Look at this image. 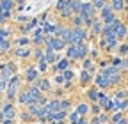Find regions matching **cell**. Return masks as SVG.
Masks as SVG:
<instances>
[{"instance_id": "obj_1", "label": "cell", "mask_w": 128, "mask_h": 124, "mask_svg": "<svg viewBox=\"0 0 128 124\" xmlns=\"http://www.w3.org/2000/svg\"><path fill=\"white\" fill-rule=\"evenodd\" d=\"M105 76H107V78L112 82V85H114V89H118V87H121V83L124 82V71H121L119 67H116V66H108V67H105L103 71H102Z\"/></svg>"}, {"instance_id": "obj_2", "label": "cell", "mask_w": 128, "mask_h": 124, "mask_svg": "<svg viewBox=\"0 0 128 124\" xmlns=\"http://www.w3.org/2000/svg\"><path fill=\"white\" fill-rule=\"evenodd\" d=\"M44 46H50L52 50H55L57 53H60V52H64L68 48V43L64 39H60V37H57V36H46L44 37Z\"/></svg>"}, {"instance_id": "obj_3", "label": "cell", "mask_w": 128, "mask_h": 124, "mask_svg": "<svg viewBox=\"0 0 128 124\" xmlns=\"http://www.w3.org/2000/svg\"><path fill=\"white\" fill-rule=\"evenodd\" d=\"M11 55L16 60H30L34 55V46H14Z\"/></svg>"}, {"instance_id": "obj_4", "label": "cell", "mask_w": 128, "mask_h": 124, "mask_svg": "<svg viewBox=\"0 0 128 124\" xmlns=\"http://www.w3.org/2000/svg\"><path fill=\"white\" fill-rule=\"evenodd\" d=\"M91 39L89 28L86 27H73V44H84Z\"/></svg>"}, {"instance_id": "obj_5", "label": "cell", "mask_w": 128, "mask_h": 124, "mask_svg": "<svg viewBox=\"0 0 128 124\" xmlns=\"http://www.w3.org/2000/svg\"><path fill=\"white\" fill-rule=\"evenodd\" d=\"M41 76V73H39V69H38V66L36 64H30V66H27L25 67V71H23V80H25V85H32L38 78Z\"/></svg>"}, {"instance_id": "obj_6", "label": "cell", "mask_w": 128, "mask_h": 124, "mask_svg": "<svg viewBox=\"0 0 128 124\" xmlns=\"http://www.w3.org/2000/svg\"><path fill=\"white\" fill-rule=\"evenodd\" d=\"M82 89H87L94 83V73L87 71V69H80V74H78V82H76Z\"/></svg>"}, {"instance_id": "obj_7", "label": "cell", "mask_w": 128, "mask_h": 124, "mask_svg": "<svg viewBox=\"0 0 128 124\" xmlns=\"http://www.w3.org/2000/svg\"><path fill=\"white\" fill-rule=\"evenodd\" d=\"M98 18H100L103 23H110V21H114V20L118 18V14H116L114 9H112L110 4H107L102 11H98Z\"/></svg>"}, {"instance_id": "obj_8", "label": "cell", "mask_w": 128, "mask_h": 124, "mask_svg": "<svg viewBox=\"0 0 128 124\" xmlns=\"http://www.w3.org/2000/svg\"><path fill=\"white\" fill-rule=\"evenodd\" d=\"M32 85H38V87L44 92V94H48V96H52V92H54V89H52V80L48 78L46 74H41Z\"/></svg>"}, {"instance_id": "obj_9", "label": "cell", "mask_w": 128, "mask_h": 124, "mask_svg": "<svg viewBox=\"0 0 128 124\" xmlns=\"http://www.w3.org/2000/svg\"><path fill=\"white\" fill-rule=\"evenodd\" d=\"M94 85L96 87H100L102 90H108V89H114V85H112V82L107 78V76L102 73V71H98L94 74Z\"/></svg>"}, {"instance_id": "obj_10", "label": "cell", "mask_w": 128, "mask_h": 124, "mask_svg": "<svg viewBox=\"0 0 128 124\" xmlns=\"http://www.w3.org/2000/svg\"><path fill=\"white\" fill-rule=\"evenodd\" d=\"M30 103H34L32 101V96H30V92H28V87L25 85L22 90H20V94H18V99H16V105H20L22 108H27Z\"/></svg>"}, {"instance_id": "obj_11", "label": "cell", "mask_w": 128, "mask_h": 124, "mask_svg": "<svg viewBox=\"0 0 128 124\" xmlns=\"http://www.w3.org/2000/svg\"><path fill=\"white\" fill-rule=\"evenodd\" d=\"M71 67H73V60H70L66 55H64V57L59 59V62L55 66H52V71L54 73H64L66 69H71Z\"/></svg>"}, {"instance_id": "obj_12", "label": "cell", "mask_w": 128, "mask_h": 124, "mask_svg": "<svg viewBox=\"0 0 128 124\" xmlns=\"http://www.w3.org/2000/svg\"><path fill=\"white\" fill-rule=\"evenodd\" d=\"M44 37H46V34H44L43 27L34 28V32L30 34V39H32V44L34 46H44Z\"/></svg>"}, {"instance_id": "obj_13", "label": "cell", "mask_w": 128, "mask_h": 124, "mask_svg": "<svg viewBox=\"0 0 128 124\" xmlns=\"http://www.w3.org/2000/svg\"><path fill=\"white\" fill-rule=\"evenodd\" d=\"M105 41H107V46H105V52L103 53H116L118 46H119V39L116 37V34H110V36H103Z\"/></svg>"}, {"instance_id": "obj_14", "label": "cell", "mask_w": 128, "mask_h": 124, "mask_svg": "<svg viewBox=\"0 0 128 124\" xmlns=\"http://www.w3.org/2000/svg\"><path fill=\"white\" fill-rule=\"evenodd\" d=\"M100 92H102V89H100V87H96V85L92 83L91 87H87V89H86V99H87L89 103H98Z\"/></svg>"}, {"instance_id": "obj_15", "label": "cell", "mask_w": 128, "mask_h": 124, "mask_svg": "<svg viewBox=\"0 0 128 124\" xmlns=\"http://www.w3.org/2000/svg\"><path fill=\"white\" fill-rule=\"evenodd\" d=\"M12 50H14L12 39H0V53H2L4 59L7 57V53H12Z\"/></svg>"}, {"instance_id": "obj_16", "label": "cell", "mask_w": 128, "mask_h": 124, "mask_svg": "<svg viewBox=\"0 0 128 124\" xmlns=\"http://www.w3.org/2000/svg\"><path fill=\"white\" fill-rule=\"evenodd\" d=\"M110 64L119 67L121 71H126L128 69V57H119V55H112L110 57Z\"/></svg>"}, {"instance_id": "obj_17", "label": "cell", "mask_w": 128, "mask_h": 124, "mask_svg": "<svg viewBox=\"0 0 128 124\" xmlns=\"http://www.w3.org/2000/svg\"><path fill=\"white\" fill-rule=\"evenodd\" d=\"M44 59H46V62H48L50 66H55L60 57H59V53H57L55 50L50 48V46H44Z\"/></svg>"}, {"instance_id": "obj_18", "label": "cell", "mask_w": 128, "mask_h": 124, "mask_svg": "<svg viewBox=\"0 0 128 124\" xmlns=\"http://www.w3.org/2000/svg\"><path fill=\"white\" fill-rule=\"evenodd\" d=\"M103 27H105V23L98 18V21H96V23L92 25V28L89 30L91 39H98V37H102V36H103Z\"/></svg>"}, {"instance_id": "obj_19", "label": "cell", "mask_w": 128, "mask_h": 124, "mask_svg": "<svg viewBox=\"0 0 128 124\" xmlns=\"http://www.w3.org/2000/svg\"><path fill=\"white\" fill-rule=\"evenodd\" d=\"M75 110L82 117H89V114H91V103L89 101H78L75 105Z\"/></svg>"}, {"instance_id": "obj_20", "label": "cell", "mask_w": 128, "mask_h": 124, "mask_svg": "<svg viewBox=\"0 0 128 124\" xmlns=\"http://www.w3.org/2000/svg\"><path fill=\"white\" fill-rule=\"evenodd\" d=\"M108 4L112 5V9L116 11V14L126 12V0H108Z\"/></svg>"}, {"instance_id": "obj_21", "label": "cell", "mask_w": 128, "mask_h": 124, "mask_svg": "<svg viewBox=\"0 0 128 124\" xmlns=\"http://www.w3.org/2000/svg\"><path fill=\"white\" fill-rule=\"evenodd\" d=\"M18 121L22 122V124H30V122H34L36 121V117L32 115L27 108H22V112L18 114Z\"/></svg>"}, {"instance_id": "obj_22", "label": "cell", "mask_w": 128, "mask_h": 124, "mask_svg": "<svg viewBox=\"0 0 128 124\" xmlns=\"http://www.w3.org/2000/svg\"><path fill=\"white\" fill-rule=\"evenodd\" d=\"M0 67H2V74H0V82H11V78H12V76H14V73L7 67V64H6V60H2V66H0Z\"/></svg>"}, {"instance_id": "obj_23", "label": "cell", "mask_w": 128, "mask_h": 124, "mask_svg": "<svg viewBox=\"0 0 128 124\" xmlns=\"http://www.w3.org/2000/svg\"><path fill=\"white\" fill-rule=\"evenodd\" d=\"M82 69H87V71H91V73H98V64H96V60H92L91 57H87V59H84L82 60Z\"/></svg>"}, {"instance_id": "obj_24", "label": "cell", "mask_w": 128, "mask_h": 124, "mask_svg": "<svg viewBox=\"0 0 128 124\" xmlns=\"http://www.w3.org/2000/svg\"><path fill=\"white\" fill-rule=\"evenodd\" d=\"M66 57H68L70 60H73V62L80 60V55H78V46H76V44H70L68 48H66Z\"/></svg>"}, {"instance_id": "obj_25", "label": "cell", "mask_w": 128, "mask_h": 124, "mask_svg": "<svg viewBox=\"0 0 128 124\" xmlns=\"http://www.w3.org/2000/svg\"><path fill=\"white\" fill-rule=\"evenodd\" d=\"M14 46H34L32 44V39H30V36H16L14 39Z\"/></svg>"}, {"instance_id": "obj_26", "label": "cell", "mask_w": 128, "mask_h": 124, "mask_svg": "<svg viewBox=\"0 0 128 124\" xmlns=\"http://www.w3.org/2000/svg\"><path fill=\"white\" fill-rule=\"evenodd\" d=\"M116 37H118L121 43L128 39V27H126V23H121V25H119V28L116 30Z\"/></svg>"}, {"instance_id": "obj_27", "label": "cell", "mask_w": 128, "mask_h": 124, "mask_svg": "<svg viewBox=\"0 0 128 124\" xmlns=\"http://www.w3.org/2000/svg\"><path fill=\"white\" fill-rule=\"evenodd\" d=\"M70 7H71V0H59L55 4V7H54V11H55V14H60L62 11H66Z\"/></svg>"}, {"instance_id": "obj_28", "label": "cell", "mask_w": 128, "mask_h": 124, "mask_svg": "<svg viewBox=\"0 0 128 124\" xmlns=\"http://www.w3.org/2000/svg\"><path fill=\"white\" fill-rule=\"evenodd\" d=\"M18 7L16 0H2V7L0 11H7V12H14V9Z\"/></svg>"}, {"instance_id": "obj_29", "label": "cell", "mask_w": 128, "mask_h": 124, "mask_svg": "<svg viewBox=\"0 0 128 124\" xmlns=\"http://www.w3.org/2000/svg\"><path fill=\"white\" fill-rule=\"evenodd\" d=\"M36 66H38V69H39V73H41V74H46L48 71L52 69V66L46 62V59H44V57H43V59H39V60L36 62Z\"/></svg>"}, {"instance_id": "obj_30", "label": "cell", "mask_w": 128, "mask_h": 124, "mask_svg": "<svg viewBox=\"0 0 128 124\" xmlns=\"http://www.w3.org/2000/svg\"><path fill=\"white\" fill-rule=\"evenodd\" d=\"M48 110L50 112H60L62 108H60V99L59 98H50V101H48Z\"/></svg>"}, {"instance_id": "obj_31", "label": "cell", "mask_w": 128, "mask_h": 124, "mask_svg": "<svg viewBox=\"0 0 128 124\" xmlns=\"http://www.w3.org/2000/svg\"><path fill=\"white\" fill-rule=\"evenodd\" d=\"M76 46H78V55H80V60L87 59V57H89V53H91L89 44H87V43H84V44H76Z\"/></svg>"}, {"instance_id": "obj_32", "label": "cell", "mask_w": 128, "mask_h": 124, "mask_svg": "<svg viewBox=\"0 0 128 124\" xmlns=\"http://www.w3.org/2000/svg\"><path fill=\"white\" fill-rule=\"evenodd\" d=\"M14 34L12 27H7V25H2V30H0V39H11Z\"/></svg>"}, {"instance_id": "obj_33", "label": "cell", "mask_w": 128, "mask_h": 124, "mask_svg": "<svg viewBox=\"0 0 128 124\" xmlns=\"http://www.w3.org/2000/svg\"><path fill=\"white\" fill-rule=\"evenodd\" d=\"M114 55H119V57H128V41L119 43V46H118V50H116V53H114Z\"/></svg>"}, {"instance_id": "obj_34", "label": "cell", "mask_w": 128, "mask_h": 124, "mask_svg": "<svg viewBox=\"0 0 128 124\" xmlns=\"http://www.w3.org/2000/svg\"><path fill=\"white\" fill-rule=\"evenodd\" d=\"M84 23H86V18L82 16V14H75V16L71 18V21H70L71 27H84Z\"/></svg>"}, {"instance_id": "obj_35", "label": "cell", "mask_w": 128, "mask_h": 124, "mask_svg": "<svg viewBox=\"0 0 128 124\" xmlns=\"http://www.w3.org/2000/svg\"><path fill=\"white\" fill-rule=\"evenodd\" d=\"M60 108H62V110H66V112L75 110V108H73V101H71V98H62V99H60Z\"/></svg>"}, {"instance_id": "obj_36", "label": "cell", "mask_w": 128, "mask_h": 124, "mask_svg": "<svg viewBox=\"0 0 128 124\" xmlns=\"http://www.w3.org/2000/svg\"><path fill=\"white\" fill-rule=\"evenodd\" d=\"M14 20V12H7V11H2L0 12V21H2V25H7L9 21Z\"/></svg>"}, {"instance_id": "obj_37", "label": "cell", "mask_w": 128, "mask_h": 124, "mask_svg": "<svg viewBox=\"0 0 128 124\" xmlns=\"http://www.w3.org/2000/svg\"><path fill=\"white\" fill-rule=\"evenodd\" d=\"M43 57H44V46H34V55H32V60L38 62Z\"/></svg>"}, {"instance_id": "obj_38", "label": "cell", "mask_w": 128, "mask_h": 124, "mask_svg": "<svg viewBox=\"0 0 128 124\" xmlns=\"http://www.w3.org/2000/svg\"><path fill=\"white\" fill-rule=\"evenodd\" d=\"M126 114L124 112H114V114H110V124H118L121 119H124Z\"/></svg>"}, {"instance_id": "obj_39", "label": "cell", "mask_w": 128, "mask_h": 124, "mask_svg": "<svg viewBox=\"0 0 128 124\" xmlns=\"http://www.w3.org/2000/svg\"><path fill=\"white\" fill-rule=\"evenodd\" d=\"M62 76H64V80H66V82H75L76 80V74H75L73 67L71 69H66V71L62 73Z\"/></svg>"}, {"instance_id": "obj_40", "label": "cell", "mask_w": 128, "mask_h": 124, "mask_svg": "<svg viewBox=\"0 0 128 124\" xmlns=\"http://www.w3.org/2000/svg\"><path fill=\"white\" fill-rule=\"evenodd\" d=\"M80 117H82V115H80L76 110H71V112H70V117H68V122H70V124H76V122L80 121Z\"/></svg>"}, {"instance_id": "obj_41", "label": "cell", "mask_w": 128, "mask_h": 124, "mask_svg": "<svg viewBox=\"0 0 128 124\" xmlns=\"http://www.w3.org/2000/svg\"><path fill=\"white\" fill-rule=\"evenodd\" d=\"M112 98H114V99H126L128 98V89H118L116 94Z\"/></svg>"}, {"instance_id": "obj_42", "label": "cell", "mask_w": 128, "mask_h": 124, "mask_svg": "<svg viewBox=\"0 0 128 124\" xmlns=\"http://www.w3.org/2000/svg\"><path fill=\"white\" fill-rule=\"evenodd\" d=\"M103 112V108H102V105H98V103H91V115L92 117H96V115H100Z\"/></svg>"}, {"instance_id": "obj_43", "label": "cell", "mask_w": 128, "mask_h": 124, "mask_svg": "<svg viewBox=\"0 0 128 124\" xmlns=\"http://www.w3.org/2000/svg\"><path fill=\"white\" fill-rule=\"evenodd\" d=\"M102 55H103V52H102L100 48H94V50L91 48V53H89V57H91L92 60H96V62H98V60L102 59Z\"/></svg>"}, {"instance_id": "obj_44", "label": "cell", "mask_w": 128, "mask_h": 124, "mask_svg": "<svg viewBox=\"0 0 128 124\" xmlns=\"http://www.w3.org/2000/svg\"><path fill=\"white\" fill-rule=\"evenodd\" d=\"M64 94H66V89H64V87H57V89H54V92H52V98H59V99H62Z\"/></svg>"}, {"instance_id": "obj_45", "label": "cell", "mask_w": 128, "mask_h": 124, "mask_svg": "<svg viewBox=\"0 0 128 124\" xmlns=\"http://www.w3.org/2000/svg\"><path fill=\"white\" fill-rule=\"evenodd\" d=\"M54 83L59 85V87H62L64 83H66V80H64V76H62V73H55V74H54Z\"/></svg>"}, {"instance_id": "obj_46", "label": "cell", "mask_w": 128, "mask_h": 124, "mask_svg": "<svg viewBox=\"0 0 128 124\" xmlns=\"http://www.w3.org/2000/svg\"><path fill=\"white\" fill-rule=\"evenodd\" d=\"M110 98H108V94H107V90H102L100 92V98H98V105H102V108H103V105L108 101Z\"/></svg>"}, {"instance_id": "obj_47", "label": "cell", "mask_w": 128, "mask_h": 124, "mask_svg": "<svg viewBox=\"0 0 128 124\" xmlns=\"http://www.w3.org/2000/svg\"><path fill=\"white\" fill-rule=\"evenodd\" d=\"M92 4H94V7L98 9V11H102V9H103V7L108 4V0H94Z\"/></svg>"}, {"instance_id": "obj_48", "label": "cell", "mask_w": 128, "mask_h": 124, "mask_svg": "<svg viewBox=\"0 0 128 124\" xmlns=\"http://www.w3.org/2000/svg\"><path fill=\"white\" fill-rule=\"evenodd\" d=\"M14 20L18 21V23H22V25H25V23H28V21H30L32 18H27V16H16Z\"/></svg>"}, {"instance_id": "obj_49", "label": "cell", "mask_w": 128, "mask_h": 124, "mask_svg": "<svg viewBox=\"0 0 128 124\" xmlns=\"http://www.w3.org/2000/svg\"><path fill=\"white\" fill-rule=\"evenodd\" d=\"M75 85H76V82H66V83H64L62 87H64V89H66V90H71V89H73Z\"/></svg>"}, {"instance_id": "obj_50", "label": "cell", "mask_w": 128, "mask_h": 124, "mask_svg": "<svg viewBox=\"0 0 128 124\" xmlns=\"http://www.w3.org/2000/svg\"><path fill=\"white\" fill-rule=\"evenodd\" d=\"M76 124H91V119L89 117H80V121Z\"/></svg>"}, {"instance_id": "obj_51", "label": "cell", "mask_w": 128, "mask_h": 124, "mask_svg": "<svg viewBox=\"0 0 128 124\" xmlns=\"http://www.w3.org/2000/svg\"><path fill=\"white\" fill-rule=\"evenodd\" d=\"M118 124H128V117H124V119H121Z\"/></svg>"}, {"instance_id": "obj_52", "label": "cell", "mask_w": 128, "mask_h": 124, "mask_svg": "<svg viewBox=\"0 0 128 124\" xmlns=\"http://www.w3.org/2000/svg\"><path fill=\"white\" fill-rule=\"evenodd\" d=\"M25 2H27V0H16V4H18V5H23Z\"/></svg>"}, {"instance_id": "obj_53", "label": "cell", "mask_w": 128, "mask_h": 124, "mask_svg": "<svg viewBox=\"0 0 128 124\" xmlns=\"http://www.w3.org/2000/svg\"><path fill=\"white\" fill-rule=\"evenodd\" d=\"M30 124H43V122H38V121H34V122H30Z\"/></svg>"}, {"instance_id": "obj_54", "label": "cell", "mask_w": 128, "mask_h": 124, "mask_svg": "<svg viewBox=\"0 0 128 124\" xmlns=\"http://www.w3.org/2000/svg\"><path fill=\"white\" fill-rule=\"evenodd\" d=\"M126 12H128V0H126Z\"/></svg>"}, {"instance_id": "obj_55", "label": "cell", "mask_w": 128, "mask_h": 124, "mask_svg": "<svg viewBox=\"0 0 128 124\" xmlns=\"http://www.w3.org/2000/svg\"><path fill=\"white\" fill-rule=\"evenodd\" d=\"M124 74H126V76H128V69H126V71H124Z\"/></svg>"}, {"instance_id": "obj_56", "label": "cell", "mask_w": 128, "mask_h": 124, "mask_svg": "<svg viewBox=\"0 0 128 124\" xmlns=\"http://www.w3.org/2000/svg\"><path fill=\"white\" fill-rule=\"evenodd\" d=\"M126 117H128V110H126Z\"/></svg>"}, {"instance_id": "obj_57", "label": "cell", "mask_w": 128, "mask_h": 124, "mask_svg": "<svg viewBox=\"0 0 128 124\" xmlns=\"http://www.w3.org/2000/svg\"><path fill=\"white\" fill-rule=\"evenodd\" d=\"M92 2H94V0H92Z\"/></svg>"}, {"instance_id": "obj_58", "label": "cell", "mask_w": 128, "mask_h": 124, "mask_svg": "<svg viewBox=\"0 0 128 124\" xmlns=\"http://www.w3.org/2000/svg\"><path fill=\"white\" fill-rule=\"evenodd\" d=\"M68 124H70V122H68Z\"/></svg>"}, {"instance_id": "obj_59", "label": "cell", "mask_w": 128, "mask_h": 124, "mask_svg": "<svg viewBox=\"0 0 128 124\" xmlns=\"http://www.w3.org/2000/svg\"><path fill=\"white\" fill-rule=\"evenodd\" d=\"M126 41H128V39H126Z\"/></svg>"}]
</instances>
